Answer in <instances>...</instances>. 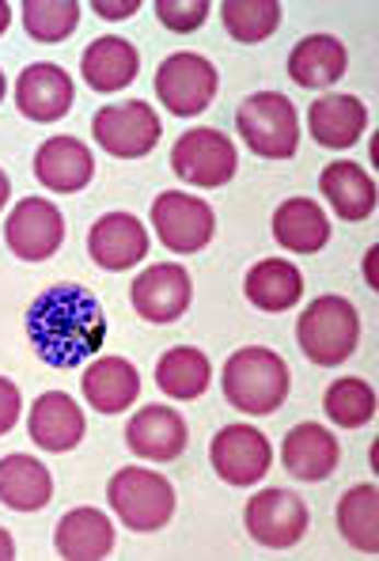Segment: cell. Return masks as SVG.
I'll return each mask as SVG.
<instances>
[{
	"mask_svg": "<svg viewBox=\"0 0 379 561\" xmlns=\"http://www.w3.org/2000/svg\"><path fill=\"white\" fill-rule=\"evenodd\" d=\"M27 334L49 368H77L103 350L106 316L88 288L54 285L31 304Z\"/></svg>",
	"mask_w": 379,
	"mask_h": 561,
	"instance_id": "6da1fadb",
	"label": "cell"
},
{
	"mask_svg": "<svg viewBox=\"0 0 379 561\" xmlns=\"http://www.w3.org/2000/svg\"><path fill=\"white\" fill-rule=\"evenodd\" d=\"M288 394V365L282 353L266 345H246L228 357L225 365V399L236 410L254 417H266L282 410Z\"/></svg>",
	"mask_w": 379,
	"mask_h": 561,
	"instance_id": "7a4b0ae2",
	"label": "cell"
},
{
	"mask_svg": "<svg viewBox=\"0 0 379 561\" xmlns=\"http://www.w3.org/2000/svg\"><path fill=\"white\" fill-rule=\"evenodd\" d=\"M300 350L311 365L334 368L345 357H353L360 342V316L345 296H319L308 304V311L296 323Z\"/></svg>",
	"mask_w": 379,
	"mask_h": 561,
	"instance_id": "3957f363",
	"label": "cell"
},
{
	"mask_svg": "<svg viewBox=\"0 0 379 561\" xmlns=\"http://www.w3.org/2000/svg\"><path fill=\"white\" fill-rule=\"evenodd\" d=\"M236 126L262 160H288L300 145V114L282 92H254L239 103Z\"/></svg>",
	"mask_w": 379,
	"mask_h": 561,
	"instance_id": "277c9868",
	"label": "cell"
},
{
	"mask_svg": "<svg viewBox=\"0 0 379 561\" xmlns=\"http://www.w3.org/2000/svg\"><path fill=\"white\" fill-rule=\"evenodd\" d=\"M106 501H111L114 516L129 531H160L175 516V490H171V482L145 467L118 470L111 478V485H106Z\"/></svg>",
	"mask_w": 379,
	"mask_h": 561,
	"instance_id": "5b68a950",
	"label": "cell"
},
{
	"mask_svg": "<svg viewBox=\"0 0 379 561\" xmlns=\"http://www.w3.org/2000/svg\"><path fill=\"white\" fill-rule=\"evenodd\" d=\"M171 168H175V175L190 186H225V183H232L239 156H236V145L220 134V129L197 126V129H186V134L175 140V148H171Z\"/></svg>",
	"mask_w": 379,
	"mask_h": 561,
	"instance_id": "8992f818",
	"label": "cell"
},
{
	"mask_svg": "<svg viewBox=\"0 0 379 561\" xmlns=\"http://www.w3.org/2000/svg\"><path fill=\"white\" fill-rule=\"evenodd\" d=\"M152 225L156 236L168 251L175 254H194L205 251L213 243V232H217V217L213 209L194 194H183V190H163L152 202Z\"/></svg>",
	"mask_w": 379,
	"mask_h": 561,
	"instance_id": "52a82bcc",
	"label": "cell"
},
{
	"mask_svg": "<svg viewBox=\"0 0 379 561\" xmlns=\"http://www.w3.org/2000/svg\"><path fill=\"white\" fill-rule=\"evenodd\" d=\"M156 95L179 118H194L217 95V69L202 54H171L156 69Z\"/></svg>",
	"mask_w": 379,
	"mask_h": 561,
	"instance_id": "ba28073f",
	"label": "cell"
},
{
	"mask_svg": "<svg viewBox=\"0 0 379 561\" xmlns=\"http://www.w3.org/2000/svg\"><path fill=\"white\" fill-rule=\"evenodd\" d=\"M92 134L99 145L111 156H122V160H137V156H148L160 140V118H156L152 103L145 99H134V103H111L95 114Z\"/></svg>",
	"mask_w": 379,
	"mask_h": 561,
	"instance_id": "9c48e42d",
	"label": "cell"
},
{
	"mask_svg": "<svg viewBox=\"0 0 379 561\" xmlns=\"http://www.w3.org/2000/svg\"><path fill=\"white\" fill-rule=\"evenodd\" d=\"M246 531L254 542L269 550H288L308 535V505L300 493L288 490H262L246 501Z\"/></svg>",
	"mask_w": 379,
	"mask_h": 561,
	"instance_id": "30bf717a",
	"label": "cell"
},
{
	"mask_svg": "<svg viewBox=\"0 0 379 561\" xmlns=\"http://www.w3.org/2000/svg\"><path fill=\"white\" fill-rule=\"evenodd\" d=\"M8 251L23 262H46L54 251H61L65 239V217L46 197H23L12 209L4 225Z\"/></svg>",
	"mask_w": 379,
	"mask_h": 561,
	"instance_id": "8fae6325",
	"label": "cell"
},
{
	"mask_svg": "<svg viewBox=\"0 0 379 561\" xmlns=\"http://www.w3.org/2000/svg\"><path fill=\"white\" fill-rule=\"evenodd\" d=\"M209 459L228 485H254L266 478L269 463H274V448L254 425H225L213 436Z\"/></svg>",
	"mask_w": 379,
	"mask_h": 561,
	"instance_id": "7c38bea8",
	"label": "cell"
},
{
	"mask_svg": "<svg viewBox=\"0 0 379 561\" xmlns=\"http://www.w3.org/2000/svg\"><path fill=\"white\" fill-rule=\"evenodd\" d=\"M190 293H194V285H190L186 270L175 266V262H160V266L145 270L134 280L129 300H134L137 316L148 319V323H175L190 308Z\"/></svg>",
	"mask_w": 379,
	"mask_h": 561,
	"instance_id": "4fadbf2b",
	"label": "cell"
},
{
	"mask_svg": "<svg viewBox=\"0 0 379 561\" xmlns=\"http://www.w3.org/2000/svg\"><path fill=\"white\" fill-rule=\"evenodd\" d=\"M72 99H77L72 77L54 61L31 65V69H23L20 80H15V106H20V114H27L31 122L65 118Z\"/></svg>",
	"mask_w": 379,
	"mask_h": 561,
	"instance_id": "5bb4252c",
	"label": "cell"
},
{
	"mask_svg": "<svg viewBox=\"0 0 379 561\" xmlns=\"http://www.w3.org/2000/svg\"><path fill=\"white\" fill-rule=\"evenodd\" d=\"M186 421L171 407H145L137 410L126 425V444L134 456L152 459V463H171L186 451Z\"/></svg>",
	"mask_w": 379,
	"mask_h": 561,
	"instance_id": "9a60e30c",
	"label": "cell"
},
{
	"mask_svg": "<svg viewBox=\"0 0 379 561\" xmlns=\"http://www.w3.org/2000/svg\"><path fill=\"white\" fill-rule=\"evenodd\" d=\"M88 251L103 270H129L148 254V232L129 213H106L88 232Z\"/></svg>",
	"mask_w": 379,
	"mask_h": 561,
	"instance_id": "2e32d148",
	"label": "cell"
},
{
	"mask_svg": "<svg viewBox=\"0 0 379 561\" xmlns=\"http://www.w3.org/2000/svg\"><path fill=\"white\" fill-rule=\"evenodd\" d=\"M35 175L46 190L77 194V190H84L95 175L92 148L77 137H49L35 156Z\"/></svg>",
	"mask_w": 379,
	"mask_h": 561,
	"instance_id": "e0dca14e",
	"label": "cell"
},
{
	"mask_svg": "<svg viewBox=\"0 0 379 561\" xmlns=\"http://www.w3.org/2000/svg\"><path fill=\"white\" fill-rule=\"evenodd\" d=\"M31 440L46 451H69L84 440V410L69 399L65 391H46L43 399L31 407Z\"/></svg>",
	"mask_w": 379,
	"mask_h": 561,
	"instance_id": "ac0fdd59",
	"label": "cell"
},
{
	"mask_svg": "<svg viewBox=\"0 0 379 561\" xmlns=\"http://www.w3.org/2000/svg\"><path fill=\"white\" fill-rule=\"evenodd\" d=\"M282 459H285V470L300 482H323L337 470V440L334 433H326L323 425L308 421V425H296L292 433L285 436V448H282Z\"/></svg>",
	"mask_w": 379,
	"mask_h": 561,
	"instance_id": "d6986e66",
	"label": "cell"
},
{
	"mask_svg": "<svg viewBox=\"0 0 379 561\" xmlns=\"http://www.w3.org/2000/svg\"><path fill=\"white\" fill-rule=\"evenodd\" d=\"M84 399L92 402L99 414H122L137 402L141 394V376L129 360L122 357H99L84 373Z\"/></svg>",
	"mask_w": 379,
	"mask_h": 561,
	"instance_id": "ffe728a7",
	"label": "cell"
},
{
	"mask_svg": "<svg viewBox=\"0 0 379 561\" xmlns=\"http://www.w3.org/2000/svg\"><path fill=\"white\" fill-rule=\"evenodd\" d=\"M365 126H368V111L357 95L315 99L308 111L311 137L326 148H353L360 137H365Z\"/></svg>",
	"mask_w": 379,
	"mask_h": 561,
	"instance_id": "44dd1931",
	"label": "cell"
},
{
	"mask_svg": "<svg viewBox=\"0 0 379 561\" xmlns=\"http://www.w3.org/2000/svg\"><path fill=\"white\" fill-rule=\"evenodd\" d=\"M137 69H141V54H137L134 43H126V38H118V35L95 38V43L84 49V80L103 95L122 92V88L134 84Z\"/></svg>",
	"mask_w": 379,
	"mask_h": 561,
	"instance_id": "7402d4cb",
	"label": "cell"
},
{
	"mask_svg": "<svg viewBox=\"0 0 379 561\" xmlns=\"http://www.w3.org/2000/svg\"><path fill=\"white\" fill-rule=\"evenodd\" d=\"M54 497V478L35 456H4L0 459V501L15 513H38Z\"/></svg>",
	"mask_w": 379,
	"mask_h": 561,
	"instance_id": "603a6c76",
	"label": "cell"
},
{
	"mask_svg": "<svg viewBox=\"0 0 379 561\" xmlns=\"http://www.w3.org/2000/svg\"><path fill=\"white\" fill-rule=\"evenodd\" d=\"M57 554L69 561H99L114 550V524L99 508H72L57 524Z\"/></svg>",
	"mask_w": 379,
	"mask_h": 561,
	"instance_id": "cb8c5ba5",
	"label": "cell"
},
{
	"mask_svg": "<svg viewBox=\"0 0 379 561\" xmlns=\"http://www.w3.org/2000/svg\"><path fill=\"white\" fill-rule=\"evenodd\" d=\"M274 236L285 251L296 254H315L331 239V220L311 197H288L274 213Z\"/></svg>",
	"mask_w": 379,
	"mask_h": 561,
	"instance_id": "d4e9b609",
	"label": "cell"
},
{
	"mask_svg": "<svg viewBox=\"0 0 379 561\" xmlns=\"http://www.w3.org/2000/svg\"><path fill=\"white\" fill-rule=\"evenodd\" d=\"M319 190L326 194V202L334 205V213L342 220H368L376 209V183L372 175H365V168L349 160H334L331 168L319 175Z\"/></svg>",
	"mask_w": 379,
	"mask_h": 561,
	"instance_id": "484cf974",
	"label": "cell"
},
{
	"mask_svg": "<svg viewBox=\"0 0 379 561\" xmlns=\"http://www.w3.org/2000/svg\"><path fill=\"white\" fill-rule=\"evenodd\" d=\"M345 72V46L334 35H311L292 46L288 54V77L300 88H326L342 80Z\"/></svg>",
	"mask_w": 379,
	"mask_h": 561,
	"instance_id": "4316f807",
	"label": "cell"
},
{
	"mask_svg": "<svg viewBox=\"0 0 379 561\" xmlns=\"http://www.w3.org/2000/svg\"><path fill=\"white\" fill-rule=\"evenodd\" d=\"M303 296V277L292 262L285 259H266L246 274V300L259 311H288L296 308Z\"/></svg>",
	"mask_w": 379,
	"mask_h": 561,
	"instance_id": "83f0119b",
	"label": "cell"
},
{
	"mask_svg": "<svg viewBox=\"0 0 379 561\" xmlns=\"http://www.w3.org/2000/svg\"><path fill=\"white\" fill-rule=\"evenodd\" d=\"M209 379H213L209 357L202 350H194V345H175L156 365V383L171 399H197V394L209 391Z\"/></svg>",
	"mask_w": 379,
	"mask_h": 561,
	"instance_id": "f1b7e54d",
	"label": "cell"
},
{
	"mask_svg": "<svg viewBox=\"0 0 379 561\" xmlns=\"http://www.w3.org/2000/svg\"><path fill=\"white\" fill-rule=\"evenodd\" d=\"M337 527L342 535L365 554L379 550V490L376 485H353L337 501Z\"/></svg>",
	"mask_w": 379,
	"mask_h": 561,
	"instance_id": "f546056e",
	"label": "cell"
},
{
	"mask_svg": "<svg viewBox=\"0 0 379 561\" xmlns=\"http://www.w3.org/2000/svg\"><path fill=\"white\" fill-rule=\"evenodd\" d=\"M323 407H326V417H331L334 425L360 428V425H368L372 414H376V391L365 383V379L342 376V379H334V383L326 387Z\"/></svg>",
	"mask_w": 379,
	"mask_h": 561,
	"instance_id": "4dcf8cb0",
	"label": "cell"
},
{
	"mask_svg": "<svg viewBox=\"0 0 379 561\" xmlns=\"http://www.w3.org/2000/svg\"><path fill=\"white\" fill-rule=\"evenodd\" d=\"M220 15H225L228 35L239 43H262L282 23V4L277 0H225Z\"/></svg>",
	"mask_w": 379,
	"mask_h": 561,
	"instance_id": "1f68e13d",
	"label": "cell"
},
{
	"mask_svg": "<svg viewBox=\"0 0 379 561\" xmlns=\"http://www.w3.org/2000/svg\"><path fill=\"white\" fill-rule=\"evenodd\" d=\"M80 4L77 0H27L23 4V27L38 43H61L77 31Z\"/></svg>",
	"mask_w": 379,
	"mask_h": 561,
	"instance_id": "d6a6232c",
	"label": "cell"
},
{
	"mask_svg": "<svg viewBox=\"0 0 379 561\" xmlns=\"http://www.w3.org/2000/svg\"><path fill=\"white\" fill-rule=\"evenodd\" d=\"M156 15L168 31L175 35H190L205 23L209 15V0H156Z\"/></svg>",
	"mask_w": 379,
	"mask_h": 561,
	"instance_id": "836d02e7",
	"label": "cell"
},
{
	"mask_svg": "<svg viewBox=\"0 0 379 561\" xmlns=\"http://www.w3.org/2000/svg\"><path fill=\"white\" fill-rule=\"evenodd\" d=\"M20 407H23L20 387H15L12 379L0 376V436L12 433V425L20 421Z\"/></svg>",
	"mask_w": 379,
	"mask_h": 561,
	"instance_id": "e575fe53",
	"label": "cell"
},
{
	"mask_svg": "<svg viewBox=\"0 0 379 561\" xmlns=\"http://www.w3.org/2000/svg\"><path fill=\"white\" fill-rule=\"evenodd\" d=\"M92 8L103 20H129L141 8V0H92Z\"/></svg>",
	"mask_w": 379,
	"mask_h": 561,
	"instance_id": "d590c367",
	"label": "cell"
},
{
	"mask_svg": "<svg viewBox=\"0 0 379 561\" xmlns=\"http://www.w3.org/2000/svg\"><path fill=\"white\" fill-rule=\"evenodd\" d=\"M15 558V542H12V535L0 527V561H12Z\"/></svg>",
	"mask_w": 379,
	"mask_h": 561,
	"instance_id": "8d00e7d4",
	"label": "cell"
},
{
	"mask_svg": "<svg viewBox=\"0 0 379 561\" xmlns=\"http://www.w3.org/2000/svg\"><path fill=\"white\" fill-rule=\"evenodd\" d=\"M8 23H12V8H8L4 0H0V35L8 31Z\"/></svg>",
	"mask_w": 379,
	"mask_h": 561,
	"instance_id": "74e56055",
	"label": "cell"
},
{
	"mask_svg": "<svg viewBox=\"0 0 379 561\" xmlns=\"http://www.w3.org/2000/svg\"><path fill=\"white\" fill-rule=\"evenodd\" d=\"M4 202H8V175L0 171V209H4Z\"/></svg>",
	"mask_w": 379,
	"mask_h": 561,
	"instance_id": "f35d334b",
	"label": "cell"
},
{
	"mask_svg": "<svg viewBox=\"0 0 379 561\" xmlns=\"http://www.w3.org/2000/svg\"><path fill=\"white\" fill-rule=\"evenodd\" d=\"M4 88H8V84H4V72H0V99H4Z\"/></svg>",
	"mask_w": 379,
	"mask_h": 561,
	"instance_id": "ab89813d",
	"label": "cell"
}]
</instances>
